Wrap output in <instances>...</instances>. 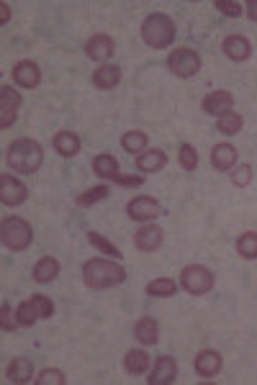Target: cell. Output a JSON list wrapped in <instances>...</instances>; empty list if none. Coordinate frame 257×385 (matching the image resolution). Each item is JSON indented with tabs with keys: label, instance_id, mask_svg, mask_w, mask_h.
I'll return each mask as SVG.
<instances>
[{
	"label": "cell",
	"instance_id": "cell-27",
	"mask_svg": "<svg viewBox=\"0 0 257 385\" xmlns=\"http://www.w3.org/2000/svg\"><path fill=\"white\" fill-rule=\"evenodd\" d=\"M147 293L152 298H170L178 293V283L170 280V277H157L152 283H147Z\"/></svg>",
	"mask_w": 257,
	"mask_h": 385
},
{
	"label": "cell",
	"instance_id": "cell-13",
	"mask_svg": "<svg viewBox=\"0 0 257 385\" xmlns=\"http://www.w3.org/2000/svg\"><path fill=\"white\" fill-rule=\"evenodd\" d=\"M232 106H234V95L229 90L209 92V95L203 98V103H201V108L209 115H224V113H229V111H232Z\"/></svg>",
	"mask_w": 257,
	"mask_h": 385
},
{
	"label": "cell",
	"instance_id": "cell-19",
	"mask_svg": "<svg viewBox=\"0 0 257 385\" xmlns=\"http://www.w3.org/2000/svg\"><path fill=\"white\" fill-rule=\"evenodd\" d=\"M165 164H167V154L160 152V149H152V152H141L139 157H137V169L139 172H160V169H165Z\"/></svg>",
	"mask_w": 257,
	"mask_h": 385
},
{
	"label": "cell",
	"instance_id": "cell-35",
	"mask_svg": "<svg viewBox=\"0 0 257 385\" xmlns=\"http://www.w3.org/2000/svg\"><path fill=\"white\" fill-rule=\"evenodd\" d=\"M36 383H39V385H49V383L62 385V383H64L62 370H44V372H41V375L36 377Z\"/></svg>",
	"mask_w": 257,
	"mask_h": 385
},
{
	"label": "cell",
	"instance_id": "cell-20",
	"mask_svg": "<svg viewBox=\"0 0 257 385\" xmlns=\"http://www.w3.org/2000/svg\"><path fill=\"white\" fill-rule=\"evenodd\" d=\"M121 80V69L113 67V64H103L101 69H95L93 72V85L98 90H113Z\"/></svg>",
	"mask_w": 257,
	"mask_h": 385
},
{
	"label": "cell",
	"instance_id": "cell-4",
	"mask_svg": "<svg viewBox=\"0 0 257 385\" xmlns=\"http://www.w3.org/2000/svg\"><path fill=\"white\" fill-rule=\"evenodd\" d=\"M0 237H3V244L8 246L11 252H24L26 246L32 244L34 231L29 226V221L18 218V216H11L0 226Z\"/></svg>",
	"mask_w": 257,
	"mask_h": 385
},
{
	"label": "cell",
	"instance_id": "cell-31",
	"mask_svg": "<svg viewBox=\"0 0 257 385\" xmlns=\"http://www.w3.org/2000/svg\"><path fill=\"white\" fill-rule=\"evenodd\" d=\"M103 198H109V185H98V188H90V190L80 192L78 198H75V203H78L80 208H88Z\"/></svg>",
	"mask_w": 257,
	"mask_h": 385
},
{
	"label": "cell",
	"instance_id": "cell-37",
	"mask_svg": "<svg viewBox=\"0 0 257 385\" xmlns=\"http://www.w3.org/2000/svg\"><path fill=\"white\" fill-rule=\"evenodd\" d=\"M0 314H3V329H6V331H13V329H16L18 318H13L16 314H11V306H8V303H3V311H0Z\"/></svg>",
	"mask_w": 257,
	"mask_h": 385
},
{
	"label": "cell",
	"instance_id": "cell-7",
	"mask_svg": "<svg viewBox=\"0 0 257 385\" xmlns=\"http://www.w3.org/2000/svg\"><path fill=\"white\" fill-rule=\"evenodd\" d=\"M167 67L175 77H193L201 72V57L188 49V46H180V49H172L170 57H167Z\"/></svg>",
	"mask_w": 257,
	"mask_h": 385
},
{
	"label": "cell",
	"instance_id": "cell-23",
	"mask_svg": "<svg viewBox=\"0 0 257 385\" xmlns=\"http://www.w3.org/2000/svg\"><path fill=\"white\" fill-rule=\"evenodd\" d=\"M6 375H8L11 383H29L32 375H34V365L26 360V357H16V360L8 365Z\"/></svg>",
	"mask_w": 257,
	"mask_h": 385
},
{
	"label": "cell",
	"instance_id": "cell-6",
	"mask_svg": "<svg viewBox=\"0 0 257 385\" xmlns=\"http://www.w3.org/2000/svg\"><path fill=\"white\" fill-rule=\"evenodd\" d=\"M180 285L190 295H206L214 288V272L209 267H203V265H188L180 272Z\"/></svg>",
	"mask_w": 257,
	"mask_h": 385
},
{
	"label": "cell",
	"instance_id": "cell-39",
	"mask_svg": "<svg viewBox=\"0 0 257 385\" xmlns=\"http://www.w3.org/2000/svg\"><path fill=\"white\" fill-rule=\"evenodd\" d=\"M0 10H3V23L8 21V6L6 3H0Z\"/></svg>",
	"mask_w": 257,
	"mask_h": 385
},
{
	"label": "cell",
	"instance_id": "cell-3",
	"mask_svg": "<svg viewBox=\"0 0 257 385\" xmlns=\"http://www.w3.org/2000/svg\"><path fill=\"white\" fill-rule=\"evenodd\" d=\"M141 38H144V44L152 46V49H165V46H170L172 38H175V23H172L170 15L165 13L147 15L144 23H141Z\"/></svg>",
	"mask_w": 257,
	"mask_h": 385
},
{
	"label": "cell",
	"instance_id": "cell-9",
	"mask_svg": "<svg viewBox=\"0 0 257 385\" xmlns=\"http://www.w3.org/2000/svg\"><path fill=\"white\" fill-rule=\"evenodd\" d=\"M26 195H29V190H26V185L21 180H16V177L11 175H0V200L6 206L11 208L21 206L26 200Z\"/></svg>",
	"mask_w": 257,
	"mask_h": 385
},
{
	"label": "cell",
	"instance_id": "cell-33",
	"mask_svg": "<svg viewBox=\"0 0 257 385\" xmlns=\"http://www.w3.org/2000/svg\"><path fill=\"white\" fill-rule=\"evenodd\" d=\"M180 164H183V169H195L198 167V152H195L190 144L180 146Z\"/></svg>",
	"mask_w": 257,
	"mask_h": 385
},
{
	"label": "cell",
	"instance_id": "cell-26",
	"mask_svg": "<svg viewBox=\"0 0 257 385\" xmlns=\"http://www.w3.org/2000/svg\"><path fill=\"white\" fill-rule=\"evenodd\" d=\"M55 149L62 157H75L80 152V139L72 134V131H60L55 136Z\"/></svg>",
	"mask_w": 257,
	"mask_h": 385
},
{
	"label": "cell",
	"instance_id": "cell-14",
	"mask_svg": "<svg viewBox=\"0 0 257 385\" xmlns=\"http://www.w3.org/2000/svg\"><path fill=\"white\" fill-rule=\"evenodd\" d=\"M13 80H16V85H21V88H36V85L41 83L39 64L32 59H21L16 67H13Z\"/></svg>",
	"mask_w": 257,
	"mask_h": 385
},
{
	"label": "cell",
	"instance_id": "cell-16",
	"mask_svg": "<svg viewBox=\"0 0 257 385\" xmlns=\"http://www.w3.org/2000/svg\"><path fill=\"white\" fill-rule=\"evenodd\" d=\"M221 49H224L226 57L234 59V62H244V59H249V54H252V44H249L242 34H232V36H226L224 44H221Z\"/></svg>",
	"mask_w": 257,
	"mask_h": 385
},
{
	"label": "cell",
	"instance_id": "cell-15",
	"mask_svg": "<svg viewBox=\"0 0 257 385\" xmlns=\"http://www.w3.org/2000/svg\"><path fill=\"white\" fill-rule=\"evenodd\" d=\"M195 372L201 377H214L221 372V354L214 352V349H203V352L195 354V362H193Z\"/></svg>",
	"mask_w": 257,
	"mask_h": 385
},
{
	"label": "cell",
	"instance_id": "cell-12",
	"mask_svg": "<svg viewBox=\"0 0 257 385\" xmlns=\"http://www.w3.org/2000/svg\"><path fill=\"white\" fill-rule=\"evenodd\" d=\"M175 377H178V362L162 354V357H157L155 362V370H152V375H149V385H170L175 383Z\"/></svg>",
	"mask_w": 257,
	"mask_h": 385
},
{
	"label": "cell",
	"instance_id": "cell-29",
	"mask_svg": "<svg viewBox=\"0 0 257 385\" xmlns=\"http://www.w3.org/2000/svg\"><path fill=\"white\" fill-rule=\"evenodd\" d=\"M121 146L132 154L144 152V149H147V134H144V131H126L124 136H121Z\"/></svg>",
	"mask_w": 257,
	"mask_h": 385
},
{
	"label": "cell",
	"instance_id": "cell-1",
	"mask_svg": "<svg viewBox=\"0 0 257 385\" xmlns=\"http://www.w3.org/2000/svg\"><path fill=\"white\" fill-rule=\"evenodd\" d=\"M83 280L90 290H106L126 280V270L109 260H88L83 265Z\"/></svg>",
	"mask_w": 257,
	"mask_h": 385
},
{
	"label": "cell",
	"instance_id": "cell-18",
	"mask_svg": "<svg viewBox=\"0 0 257 385\" xmlns=\"http://www.w3.org/2000/svg\"><path fill=\"white\" fill-rule=\"evenodd\" d=\"M211 164L218 169V172H229V169L237 164V149L232 144H216L211 149Z\"/></svg>",
	"mask_w": 257,
	"mask_h": 385
},
{
	"label": "cell",
	"instance_id": "cell-30",
	"mask_svg": "<svg viewBox=\"0 0 257 385\" xmlns=\"http://www.w3.org/2000/svg\"><path fill=\"white\" fill-rule=\"evenodd\" d=\"M237 252L244 257V260H257V234L255 231H247L237 239Z\"/></svg>",
	"mask_w": 257,
	"mask_h": 385
},
{
	"label": "cell",
	"instance_id": "cell-22",
	"mask_svg": "<svg viewBox=\"0 0 257 385\" xmlns=\"http://www.w3.org/2000/svg\"><path fill=\"white\" fill-rule=\"evenodd\" d=\"M93 172L98 177H103V180H113V183H118V177H121V172H118V162L111 157V154H98L93 160Z\"/></svg>",
	"mask_w": 257,
	"mask_h": 385
},
{
	"label": "cell",
	"instance_id": "cell-17",
	"mask_svg": "<svg viewBox=\"0 0 257 385\" xmlns=\"http://www.w3.org/2000/svg\"><path fill=\"white\" fill-rule=\"evenodd\" d=\"M134 244H137V249H141V252H155L157 246L162 244V229L155 226V223L141 226V229L137 231V237H134Z\"/></svg>",
	"mask_w": 257,
	"mask_h": 385
},
{
	"label": "cell",
	"instance_id": "cell-5",
	"mask_svg": "<svg viewBox=\"0 0 257 385\" xmlns=\"http://www.w3.org/2000/svg\"><path fill=\"white\" fill-rule=\"evenodd\" d=\"M52 314H55V306H52V300L47 295H32L16 308V318L21 326H34L39 318H49Z\"/></svg>",
	"mask_w": 257,
	"mask_h": 385
},
{
	"label": "cell",
	"instance_id": "cell-36",
	"mask_svg": "<svg viewBox=\"0 0 257 385\" xmlns=\"http://www.w3.org/2000/svg\"><path fill=\"white\" fill-rule=\"evenodd\" d=\"M216 10L229 15V18H237V15L242 13V6L239 3H232V0H216Z\"/></svg>",
	"mask_w": 257,
	"mask_h": 385
},
{
	"label": "cell",
	"instance_id": "cell-34",
	"mask_svg": "<svg viewBox=\"0 0 257 385\" xmlns=\"http://www.w3.org/2000/svg\"><path fill=\"white\" fill-rule=\"evenodd\" d=\"M232 183L237 185V188H247V185L252 183V167H249V164H239L237 172L232 175Z\"/></svg>",
	"mask_w": 257,
	"mask_h": 385
},
{
	"label": "cell",
	"instance_id": "cell-28",
	"mask_svg": "<svg viewBox=\"0 0 257 385\" xmlns=\"http://www.w3.org/2000/svg\"><path fill=\"white\" fill-rule=\"evenodd\" d=\"M242 126H244V118H242L239 113H234V111H229V113L218 115V118H216V129L221 131V134H226V136L239 134Z\"/></svg>",
	"mask_w": 257,
	"mask_h": 385
},
{
	"label": "cell",
	"instance_id": "cell-8",
	"mask_svg": "<svg viewBox=\"0 0 257 385\" xmlns=\"http://www.w3.org/2000/svg\"><path fill=\"white\" fill-rule=\"evenodd\" d=\"M18 108H21V95H18L11 85H3V88H0V126H3V129L13 126Z\"/></svg>",
	"mask_w": 257,
	"mask_h": 385
},
{
	"label": "cell",
	"instance_id": "cell-21",
	"mask_svg": "<svg viewBox=\"0 0 257 385\" xmlns=\"http://www.w3.org/2000/svg\"><path fill=\"white\" fill-rule=\"evenodd\" d=\"M134 337L139 339L141 344H155L157 339H160V326L152 316H141L137 326H134Z\"/></svg>",
	"mask_w": 257,
	"mask_h": 385
},
{
	"label": "cell",
	"instance_id": "cell-2",
	"mask_svg": "<svg viewBox=\"0 0 257 385\" xmlns=\"http://www.w3.org/2000/svg\"><path fill=\"white\" fill-rule=\"evenodd\" d=\"M41 162H44V152H41L39 141H34V139H16L8 146V167L13 172L34 175L41 167Z\"/></svg>",
	"mask_w": 257,
	"mask_h": 385
},
{
	"label": "cell",
	"instance_id": "cell-25",
	"mask_svg": "<svg viewBox=\"0 0 257 385\" xmlns=\"http://www.w3.org/2000/svg\"><path fill=\"white\" fill-rule=\"evenodd\" d=\"M57 275H60V262L52 260V257H44V260L34 265V280L36 283H52Z\"/></svg>",
	"mask_w": 257,
	"mask_h": 385
},
{
	"label": "cell",
	"instance_id": "cell-10",
	"mask_svg": "<svg viewBox=\"0 0 257 385\" xmlns=\"http://www.w3.org/2000/svg\"><path fill=\"white\" fill-rule=\"evenodd\" d=\"M129 216H132L134 221H149V218H157V216L162 214V206L157 203L155 198H147V195H139V198H134L129 206H126Z\"/></svg>",
	"mask_w": 257,
	"mask_h": 385
},
{
	"label": "cell",
	"instance_id": "cell-32",
	"mask_svg": "<svg viewBox=\"0 0 257 385\" xmlns=\"http://www.w3.org/2000/svg\"><path fill=\"white\" fill-rule=\"evenodd\" d=\"M88 239H90V244H93L95 249H101L103 254H111V257H121V252H118L116 246L111 244V241H106V239H103L101 234H95V231H90V234H88Z\"/></svg>",
	"mask_w": 257,
	"mask_h": 385
},
{
	"label": "cell",
	"instance_id": "cell-38",
	"mask_svg": "<svg viewBox=\"0 0 257 385\" xmlns=\"http://www.w3.org/2000/svg\"><path fill=\"white\" fill-rule=\"evenodd\" d=\"M247 15H249V18H252V21H257V0H252V3H249Z\"/></svg>",
	"mask_w": 257,
	"mask_h": 385
},
{
	"label": "cell",
	"instance_id": "cell-11",
	"mask_svg": "<svg viewBox=\"0 0 257 385\" xmlns=\"http://www.w3.org/2000/svg\"><path fill=\"white\" fill-rule=\"evenodd\" d=\"M116 52V44H113V38L106 36V34H95V36L88 38L85 44V54L90 57L93 62H106L113 57Z\"/></svg>",
	"mask_w": 257,
	"mask_h": 385
},
{
	"label": "cell",
	"instance_id": "cell-24",
	"mask_svg": "<svg viewBox=\"0 0 257 385\" xmlns=\"http://www.w3.org/2000/svg\"><path fill=\"white\" fill-rule=\"evenodd\" d=\"M124 368H126V372H129V375H141V372H147L149 354L144 352V349H132V352H126Z\"/></svg>",
	"mask_w": 257,
	"mask_h": 385
}]
</instances>
